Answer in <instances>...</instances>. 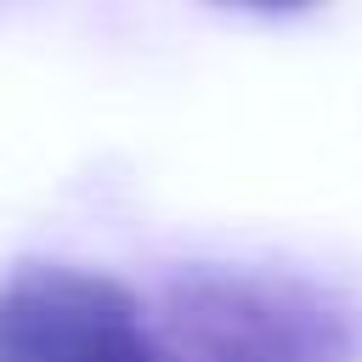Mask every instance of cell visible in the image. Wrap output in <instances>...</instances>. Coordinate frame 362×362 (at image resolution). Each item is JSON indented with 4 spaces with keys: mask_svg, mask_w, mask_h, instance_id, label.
Returning a JSON list of instances; mask_svg holds the SVG:
<instances>
[{
    "mask_svg": "<svg viewBox=\"0 0 362 362\" xmlns=\"http://www.w3.org/2000/svg\"><path fill=\"white\" fill-rule=\"evenodd\" d=\"M164 362H356L362 317L288 272L187 266L153 305Z\"/></svg>",
    "mask_w": 362,
    "mask_h": 362,
    "instance_id": "cell-1",
    "label": "cell"
},
{
    "mask_svg": "<svg viewBox=\"0 0 362 362\" xmlns=\"http://www.w3.org/2000/svg\"><path fill=\"white\" fill-rule=\"evenodd\" d=\"M0 362H164L153 311L113 277L17 260L0 277Z\"/></svg>",
    "mask_w": 362,
    "mask_h": 362,
    "instance_id": "cell-2",
    "label": "cell"
},
{
    "mask_svg": "<svg viewBox=\"0 0 362 362\" xmlns=\"http://www.w3.org/2000/svg\"><path fill=\"white\" fill-rule=\"evenodd\" d=\"M215 6H238V11H266V17H277V11H305V6H317V0H215Z\"/></svg>",
    "mask_w": 362,
    "mask_h": 362,
    "instance_id": "cell-3",
    "label": "cell"
}]
</instances>
